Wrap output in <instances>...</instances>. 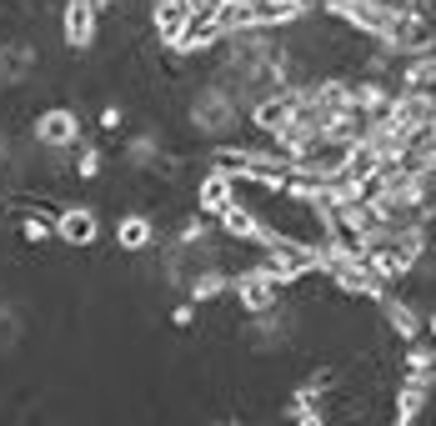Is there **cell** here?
<instances>
[{"label":"cell","mask_w":436,"mask_h":426,"mask_svg":"<svg viewBox=\"0 0 436 426\" xmlns=\"http://www.w3.org/2000/svg\"><path fill=\"white\" fill-rule=\"evenodd\" d=\"M71 35L86 40V10H80V6H71Z\"/></svg>","instance_id":"cell-2"},{"label":"cell","mask_w":436,"mask_h":426,"mask_svg":"<svg viewBox=\"0 0 436 426\" xmlns=\"http://www.w3.org/2000/svg\"><path fill=\"white\" fill-rule=\"evenodd\" d=\"M60 231H66L71 241H80V236H86V216H66V226H60Z\"/></svg>","instance_id":"cell-3"},{"label":"cell","mask_w":436,"mask_h":426,"mask_svg":"<svg viewBox=\"0 0 436 426\" xmlns=\"http://www.w3.org/2000/svg\"><path fill=\"white\" fill-rule=\"evenodd\" d=\"M71 131H75V125H71L66 111H55V116L40 121V136H46V141H71Z\"/></svg>","instance_id":"cell-1"}]
</instances>
